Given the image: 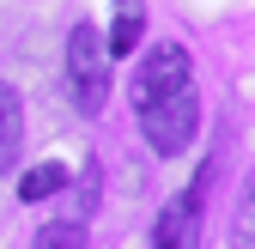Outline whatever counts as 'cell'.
Here are the masks:
<instances>
[{
    "mask_svg": "<svg viewBox=\"0 0 255 249\" xmlns=\"http://www.w3.org/2000/svg\"><path fill=\"white\" fill-rule=\"evenodd\" d=\"M201 189H207V170H201L195 189L164 201V213L152 225V249H201Z\"/></svg>",
    "mask_w": 255,
    "mask_h": 249,
    "instance_id": "277c9868",
    "label": "cell"
},
{
    "mask_svg": "<svg viewBox=\"0 0 255 249\" xmlns=\"http://www.w3.org/2000/svg\"><path fill=\"white\" fill-rule=\"evenodd\" d=\"M30 249H85V225L79 219H55L30 237Z\"/></svg>",
    "mask_w": 255,
    "mask_h": 249,
    "instance_id": "9c48e42d",
    "label": "cell"
},
{
    "mask_svg": "<svg viewBox=\"0 0 255 249\" xmlns=\"http://www.w3.org/2000/svg\"><path fill=\"white\" fill-rule=\"evenodd\" d=\"M176 85H195V61H188V49L182 43H152L140 55V67H134V104L164 98V91H176Z\"/></svg>",
    "mask_w": 255,
    "mask_h": 249,
    "instance_id": "3957f363",
    "label": "cell"
},
{
    "mask_svg": "<svg viewBox=\"0 0 255 249\" xmlns=\"http://www.w3.org/2000/svg\"><path fill=\"white\" fill-rule=\"evenodd\" d=\"M110 67H116V55L104 43V30L98 24H73L67 30V85H73V104L85 116L104 110V98H110Z\"/></svg>",
    "mask_w": 255,
    "mask_h": 249,
    "instance_id": "7a4b0ae2",
    "label": "cell"
},
{
    "mask_svg": "<svg viewBox=\"0 0 255 249\" xmlns=\"http://www.w3.org/2000/svg\"><path fill=\"white\" fill-rule=\"evenodd\" d=\"M140 30H146V0H116V18H110V30H104L110 55H134Z\"/></svg>",
    "mask_w": 255,
    "mask_h": 249,
    "instance_id": "8992f818",
    "label": "cell"
},
{
    "mask_svg": "<svg viewBox=\"0 0 255 249\" xmlns=\"http://www.w3.org/2000/svg\"><path fill=\"white\" fill-rule=\"evenodd\" d=\"M134 110H140V134L152 140L158 158H176V152L195 140V128H201V98H195V85H176V91L146 98V104H134Z\"/></svg>",
    "mask_w": 255,
    "mask_h": 249,
    "instance_id": "6da1fadb",
    "label": "cell"
},
{
    "mask_svg": "<svg viewBox=\"0 0 255 249\" xmlns=\"http://www.w3.org/2000/svg\"><path fill=\"white\" fill-rule=\"evenodd\" d=\"M231 243L237 249H255V164H249L243 189H237V207H231Z\"/></svg>",
    "mask_w": 255,
    "mask_h": 249,
    "instance_id": "ba28073f",
    "label": "cell"
},
{
    "mask_svg": "<svg viewBox=\"0 0 255 249\" xmlns=\"http://www.w3.org/2000/svg\"><path fill=\"white\" fill-rule=\"evenodd\" d=\"M61 189H67V164H61V158H43V164H30V170L18 176V201H24V207L55 201Z\"/></svg>",
    "mask_w": 255,
    "mask_h": 249,
    "instance_id": "52a82bcc",
    "label": "cell"
},
{
    "mask_svg": "<svg viewBox=\"0 0 255 249\" xmlns=\"http://www.w3.org/2000/svg\"><path fill=\"white\" fill-rule=\"evenodd\" d=\"M24 152V104L12 85H0V170H12Z\"/></svg>",
    "mask_w": 255,
    "mask_h": 249,
    "instance_id": "5b68a950",
    "label": "cell"
}]
</instances>
